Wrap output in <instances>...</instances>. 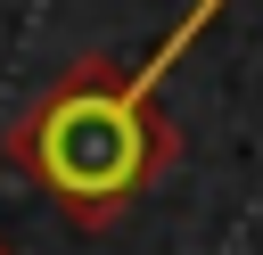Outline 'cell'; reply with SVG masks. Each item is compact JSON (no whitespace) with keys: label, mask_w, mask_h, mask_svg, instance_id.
Returning a JSON list of instances; mask_svg holds the SVG:
<instances>
[{"label":"cell","mask_w":263,"mask_h":255,"mask_svg":"<svg viewBox=\"0 0 263 255\" xmlns=\"http://www.w3.org/2000/svg\"><path fill=\"white\" fill-rule=\"evenodd\" d=\"M222 16V0H197L140 66L115 58H74L8 132V165L49 197L58 222L74 230H107L123 222L181 156V132L164 115V66Z\"/></svg>","instance_id":"1"},{"label":"cell","mask_w":263,"mask_h":255,"mask_svg":"<svg viewBox=\"0 0 263 255\" xmlns=\"http://www.w3.org/2000/svg\"><path fill=\"white\" fill-rule=\"evenodd\" d=\"M0 255H16V247H0Z\"/></svg>","instance_id":"2"}]
</instances>
